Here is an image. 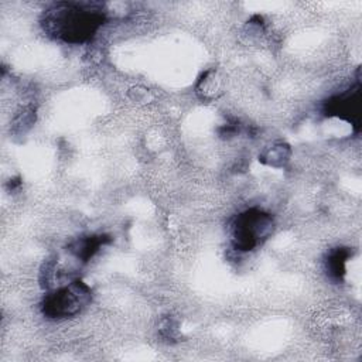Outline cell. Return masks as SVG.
Instances as JSON below:
<instances>
[{"label": "cell", "mask_w": 362, "mask_h": 362, "mask_svg": "<svg viewBox=\"0 0 362 362\" xmlns=\"http://www.w3.org/2000/svg\"><path fill=\"white\" fill-rule=\"evenodd\" d=\"M273 230L272 215L260 209H247L232 225V243L236 250L247 252L260 245Z\"/></svg>", "instance_id": "2"}, {"label": "cell", "mask_w": 362, "mask_h": 362, "mask_svg": "<svg viewBox=\"0 0 362 362\" xmlns=\"http://www.w3.org/2000/svg\"><path fill=\"white\" fill-rule=\"evenodd\" d=\"M290 147L286 143H276L262 151L259 154V160L263 164L273 165V167H281L290 157Z\"/></svg>", "instance_id": "6"}, {"label": "cell", "mask_w": 362, "mask_h": 362, "mask_svg": "<svg viewBox=\"0 0 362 362\" xmlns=\"http://www.w3.org/2000/svg\"><path fill=\"white\" fill-rule=\"evenodd\" d=\"M349 256V252L346 249H337L332 252L327 260V269L329 272V276L341 280V277L345 273V263Z\"/></svg>", "instance_id": "7"}, {"label": "cell", "mask_w": 362, "mask_h": 362, "mask_svg": "<svg viewBox=\"0 0 362 362\" xmlns=\"http://www.w3.org/2000/svg\"><path fill=\"white\" fill-rule=\"evenodd\" d=\"M107 242H109V236L106 235L82 236L74 240L66 247V252L74 260H76L81 264V263H86Z\"/></svg>", "instance_id": "5"}, {"label": "cell", "mask_w": 362, "mask_h": 362, "mask_svg": "<svg viewBox=\"0 0 362 362\" xmlns=\"http://www.w3.org/2000/svg\"><path fill=\"white\" fill-rule=\"evenodd\" d=\"M102 8L90 3H57L44 14L42 25L66 42H82L103 24Z\"/></svg>", "instance_id": "1"}, {"label": "cell", "mask_w": 362, "mask_h": 362, "mask_svg": "<svg viewBox=\"0 0 362 362\" xmlns=\"http://www.w3.org/2000/svg\"><path fill=\"white\" fill-rule=\"evenodd\" d=\"M359 83L355 85L352 89H348L346 92L337 95L327 100L325 109L329 115H338L344 119H348L355 126L359 123Z\"/></svg>", "instance_id": "4"}, {"label": "cell", "mask_w": 362, "mask_h": 362, "mask_svg": "<svg viewBox=\"0 0 362 362\" xmlns=\"http://www.w3.org/2000/svg\"><path fill=\"white\" fill-rule=\"evenodd\" d=\"M90 301V288L81 280L48 294L42 301V313L49 318H66L78 314Z\"/></svg>", "instance_id": "3"}]
</instances>
